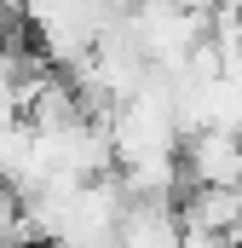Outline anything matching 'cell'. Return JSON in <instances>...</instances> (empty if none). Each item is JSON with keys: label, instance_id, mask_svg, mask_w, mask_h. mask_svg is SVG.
Here are the masks:
<instances>
[{"label": "cell", "instance_id": "1", "mask_svg": "<svg viewBox=\"0 0 242 248\" xmlns=\"http://www.w3.org/2000/svg\"><path fill=\"white\" fill-rule=\"evenodd\" d=\"M184 173L190 185H242V133H184Z\"/></svg>", "mask_w": 242, "mask_h": 248}, {"label": "cell", "instance_id": "3", "mask_svg": "<svg viewBox=\"0 0 242 248\" xmlns=\"http://www.w3.org/2000/svg\"><path fill=\"white\" fill-rule=\"evenodd\" d=\"M0 46H6V17H0Z\"/></svg>", "mask_w": 242, "mask_h": 248}, {"label": "cell", "instance_id": "2", "mask_svg": "<svg viewBox=\"0 0 242 248\" xmlns=\"http://www.w3.org/2000/svg\"><path fill=\"white\" fill-rule=\"evenodd\" d=\"M237 214H242V185H190V196L173 219L190 225V231H225L231 237Z\"/></svg>", "mask_w": 242, "mask_h": 248}]
</instances>
